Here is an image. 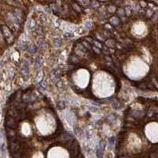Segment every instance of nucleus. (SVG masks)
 <instances>
[{"label":"nucleus","instance_id":"obj_12","mask_svg":"<svg viewBox=\"0 0 158 158\" xmlns=\"http://www.w3.org/2000/svg\"><path fill=\"white\" fill-rule=\"evenodd\" d=\"M21 74H22V75L24 78H27V77L28 76V68L24 66V67L22 69Z\"/></svg>","mask_w":158,"mask_h":158},{"label":"nucleus","instance_id":"obj_23","mask_svg":"<svg viewBox=\"0 0 158 158\" xmlns=\"http://www.w3.org/2000/svg\"><path fill=\"white\" fill-rule=\"evenodd\" d=\"M64 38L66 39V40H70V39L73 38V35L71 33H70V32H66L65 34H64Z\"/></svg>","mask_w":158,"mask_h":158},{"label":"nucleus","instance_id":"obj_2","mask_svg":"<svg viewBox=\"0 0 158 158\" xmlns=\"http://www.w3.org/2000/svg\"><path fill=\"white\" fill-rule=\"evenodd\" d=\"M6 126L10 129H16L18 127V123L13 117H8L6 120Z\"/></svg>","mask_w":158,"mask_h":158},{"label":"nucleus","instance_id":"obj_15","mask_svg":"<svg viewBox=\"0 0 158 158\" xmlns=\"http://www.w3.org/2000/svg\"><path fill=\"white\" fill-rule=\"evenodd\" d=\"M71 6H72L73 9L74 10H76L77 12H81L82 11V9H81L80 6H79L77 2H72Z\"/></svg>","mask_w":158,"mask_h":158},{"label":"nucleus","instance_id":"obj_29","mask_svg":"<svg viewBox=\"0 0 158 158\" xmlns=\"http://www.w3.org/2000/svg\"><path fill=\"white\" fill-rule=\"evenodd\" d=\"M29 66H30V62H29V61L28 60H26V61H24V66L28 68Z\"/></svg>","mask_w":158,"mask_h":158},{"label":"nucleus","instance_id":"obj_17","mask_svg":"<svg viewBox=\"0 0 158 158\" xmlns=\"http://www.w3.org/2000/svg\"><path fill=\"white\" fill-rule=\"evenodd\" d=\"M91 5H92V6L93 8H98L99 6H100V2L98 1V0H92V2H91Z\"/></svg>","mask_w":158,"mask_h":158},{"label":"nucleus","instance_id":"obj_30","mask_svg":"<svg viewBox=\"0 0 158 158\" xmlns=\"http://www.w3.org/2000/svg\"><path fill=\"white\" fill-rule=\"evenodd\" d=\"M93 50H94V52H96L97 54H100V49H99L98 48H96V47H94V48H93Z\"/></svg>","mask_w":158,"mask_h":158},{"label":"nucleus","instance_id":"obj_19","mask_svg":"<svg viewBox=\"0 0 158 158\" xmlns=\"http://www.w3.org/2000/svg\"><path fill=\"white\" fill-rule=\"evenodd\" d=\"M88 109L90 110V112H96L99 111V108H98L97 107L94 106V105L88 106Z\"/></svg>","mask_w":158,"mask_h":158},{"label":"nucleus","instance_id":"obj_9","mask_svg":"<svg viewBox=\"0 0 158 158\" xmlns=\"http://www.w3.org/2000/svg\"><path fill=\"white\" fill-rule=\"evenodd\" d=\"M110 23L113 26H118L120 24V19L118 17H112L110 18Z\"/></svg>","mask_w":158,"mask_h":158},{"label":"nucleus","instance_id":"obj_31","mask_svg":"<svg viewBox=\"0 0 158 158\" xmlns=\"http://www.w3.org/2000/svg\"><path fill=\"white\" fill-rule=\"evenodd\" d=\"M83 44H84V45H85L87 48H88V49H90V48H90V44H87L86 41H83Z\"/></svg>","mask_w":158,"mask_h":158},{"label":"nucleus","instance_id":"obj_16","mask_svg":"<svg viewBox=\"0 0 158 158\" xmlns=\"http://www.w3.org/2000/svg\"><path fill=\"white\" fill-rule=\"evenodd\" d=\"M43 77H44V74H43V71H40L38 74H37V75L36 77V82H40L42 80H43Z\"/></svg>","mask_w":158,"mask_h":158},{"label":"nucleus","instance_id":"obj_26","mask_svg":"<svg viewBox=\"0 0 158 158\" xmlns=\"http://www.w3.org/2000/svg\"><path fill=\"white\" fill-rule=\"evenodd\" d=\"M58 107L60 108V109H63V108H65V103L62 102V101H60L58 103Z\"/></svg>","mask_w":158,"mask_h":158},{"label":"nucleus","instance_id":"obj_7","mask_svg":"<svg viewBox=\"0 0 158 158\" xmlns=\"http://www.w3.org/2000/svg\"><path fill=\"white\" fill-rule=\"evenodd\" d=\"M62 40L60 38L56 37L53 40V45L56 48H60L62 46Z\"/></svg>","mask_w":158,"mask_h":158},{"label":"nucleus","instance_id":"obj_33","mask_svg":"<svg viewBox=\"0 0 158 158\" xmlns=\"http://www.w3.org/2000/svg\"><path fill=\"white\" fill-rule=\"evenodd\" d=\"M98 1H101V2H106L108 0H98Z\"/></svg>","mask_w":158,"mask_h":158},{"label":"nucleus","instance_id":"obj_13","mask_svg":"<svg viewBox=\"0 0 158 158\" xmlns=\"http://www.w3.org/2000/svg\"><path fill=\"white\" fill-rule=\"evenodd\" d=\"M38 45H39V48H41V49H46L47 48V43H46L45 40H43L39 41Z\"/></svg>","mask_w":158,"mask_h":158},{"label":"nucleus","instance_id":"obj_8","mask_svg":"<svg viewBox=\"0 0 158 158\" xmlns=\"http://www.w3.org/2000/svg\"><path fill=\"white\" fill-rule=\"evenodd\" d=\"M65 117H66V120L70 122V123H72V121L71 120H74V115L72 114V113L70 112H66L65 114Z\"/></svg>","mask_w":158,"mask_h":158},{"label":"nucleus","instance_id":"obj_3","mask_svg":"<svg viewBox=\"0 0 158 158\" xmlns=\"http://www.w3.org/2000/svg\"><path fill=\"white\" fill-rule=\"evenodd\" d=\"M62 75L61 71L59 70H54L53 71H52L50 73V74H49V78H51V80L52 82H55L57 80H59V78H60Z\"/></svg>","mask_w":158,"mask_h":158},{"label":"nucleus","instance_id":"obj_5","mask_svg":"<svg viewBox=\"0 0 158 158\" xmlns=\"http://www.w3.org/2000/svg\"><path fill=\"white\" fill-rule=\"evenodd\" d=\"M13 14L14 18H16V20L18 21V22L19 24H21L22 22V19H23V14H22V12L20 10L18 9H16L14 10V11L13 12Z\"/></svg>","mask_w":158,"mask_h":158},{"label":"nucleus","instance_id":"obj_4","mask_svg":"<svg viewBox=\"0 0 158 158\" xmlns=\"http://www.w3.org/2000/svg\"><path fill=\"white\" fill-rule=\"evenodd\" d=\"M44 59L42 56H36L35 60H34V67H35V69L40 68L44 63Z\"/></svg>","mask_w":158,"mask_h":158},{"label":"nucleus","instance_id":"obj_1","mask_svg":"<svg viewBox=\"0 0 158 158\" xmlns=\"http://www.w3.org/2000/svg\"><path fill=\"white\" fill-rule=\"evenodd\" d=\"M2 32L3 34V36L5 40H6L8 44H11L14 40V38L12 36V33L10 31V29L7 26H2Z\"/></svg>","mask_w":158,"mask_h":158},{"label":"nucleus","instance_id":"obj_14","mask_svg":"<svg viewBox=\"0 0 158 158\" xmlns=\"http://www.w3.org/2000/svg\"><path fill=\"white\" fill-rule=\"evenodd\" d=\"M124 13H125V15H126V16L130 17V16L131 15V14H132V9H131V7L129 6H126L125 10H124Z\"/></svg>","mask_w":158,"mask_h":158},{"label":"nucleus","instance_id":"obj_25","mask_svg":"<svg viewBox=\"0 0 158 158\" xmlns=\"http://www.w3.org/2000/svg\"><path fill=\"white\" fill-rule=\"evenodd\" d=\"M118 16H120V18H123V17L125 16L124 10H123L122 9H120L118 10Z\"/></svg>","mask_w":158,"mask_h":158},{"label":"nucleus","instance_id":"obj_22","mask_svg":"<svg viewBox=\"0 0 158 158\" xmlns=\"http://www.w3.org/2000/svg\"><path fill=\"white\" fill-rule=\"evenodd\" d=\"M40 83V86H41L42 88H45V90L48 88V82H47L46 80H43V81H41Z\"/></svg>","mask_w":158,"mask_h":158},{"label":"nucleus","instance_id":"obj_27","mask_svg":"<svg viewBox=\"0 0 158 158\" xmlns=\"http://www.w3.org/2000/svg\"><path fill=\"white\" fill-rule=\"evenodd\" d=\"M113 108H116V109H120V108H121V106H120V104L118 103V102H117V101L114 102V103H113Z\"/></svg>","mask_w":158,"mask_h":158},{"label":"nucleus","instance_id":"obj_32","mask_svg":"<svg viewBox=\"0 0 158 158\" xmlns=\"http://www.w3.org/2000/svg\"><path fill=\"white\" fill-rule=\"evenodd\" d=\"M36 32H37V33H40V32H42V29H41L40 27H38V28H36Z\"/></svg>","mask_w":158,"mask_h":158},{"label":"nucleus","instance_id":"obj_10","mask_svg":"<svg viewBox=\"0 0 158 158\" xmlns=\"http://www.w3.org/2000/svg\"><path fill=\"white\" fill-rule=\"evenodd\" d=\"M77 2L78 5L82 6H87L88 4H90V0H77Z\"/></svg>","mask_w":158,"mask_h":158},{"label":"nucleus","instance_id":"obj_6","mask_svg":"<svg viewBox=\"0 0 158 158\" xmlns=\"http://www.w3.org/2000/svg\"><path fill=\"white\" fill-rule=\"evenodd\" d=\"M37 48H38L35 45V44H28L26 49L30 54H35L37 52Z\"/></svg>","mask_w":158,"mask_h":158},{"label":"nucleus","instance_id":"obj_20","mask_svg":"<svg viewBox=\"0 0 158 158\" xmlns=\"http://www.w3.org/2000/svg\"><path fill=\"white\" fill-rule=\"evenodd\" d=\"M106 45L108 48H113L115 45L114 40H107V42H106Z\"/></svg>","mask_w":158,"mask_h":158},{"label":"nucleus","instance_id":"obj_18","mask_svg":"<svg viewBox=\"0 0 158 158\" xmlns=\"http://www.w3.org/2000/svg\"><path fill=\"white\" fill-rule=\"evenodd\" d=\"M31 99H32V96L30 94H28V93H26V94H24L23 96V100L24 102H28V101H30L31 100Z\"/></svg>","mask_w":158,"mask_h":158},{"label":"nucleus","instance_id":"obj_11","mask_svg":"<svg viewBox=\"0 0 158 158\" xmlns=\"http://www.w3.org/2000/svg\"><path fill=\"white\" fill-rule=\"evenodd\" d=\"M107 10L108 12H109L111 14H114L115 12H116L117 9H116V6H114V5H109L107 8Z\"/></svg>","mask_w":158,"mask_h":158},{"label":"nucleus","instance_id":"obj_21","mask_svg":"<svg viewBox=\"0 0 158 158\" xmlns=\"http://www.w3.org/2000/svg\"><path fill=\"white\" fill-rule=\"evenodd\" d=\"M85 28L86 29H91L92 28V22L90 21H87L86 23H85Z\"/></svg>","mask_w":158,"mask_h":158},{"label":"nucleus","instance_id":"obj_28","mask_svg":"<svg viewBox=\"0 0 158 158\" xmlns=\"http://www.w3.org/2000/svg\"><path fill=\"white\" fill-rule=\"evenodd\" d=\"M63 86H64V83H63V82H62V81L58 80V81L57 82V86H58V88H62V87H63Z\"/></svg>","mask_w":158,"mask_h":158},{"label":"nucleus","instance_id":"obj_24","mask_svg":"<svg viewBox=\"0 0 158 158\" xmlns=\"http://www.w3.org/2000/svg\"><path fill=\"white\" fill-rule=\"evenodd\" d=\"M93 44H94V45H95V47L98 48L99 49H101V48H103V46H102V44H101V43H100V42H99V41H96V40H95V41H93Z\"/></svg>","mask_w":158,"mask_h":158}]
</instances>
